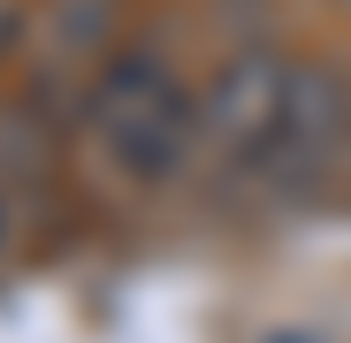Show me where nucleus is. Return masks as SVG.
<instances>
[{"instance_id": "4", "label": "nucleus", "mask_w": 351, "mask_h": 343, "mask_svg": "<svg viewBox=\"0 0 351 343\" xmlns=\"http://www.w3.org/2000/svg\"><path fill=\"white\" fill-rule=\"evenodd\" d=\"M8 244H16V206L0 199V252H8Z\"/></svg>"}, {"instance_id": "1", "label": "nucleus", "mask_w": 351, "mask_h": 343, "mask_svg": "<svg viewBox=\"0 0 351 343\" xmlns=\"http://www.w3.org/2000/svg\"><path fill=\"white\" fill-rule=\"evenodd\" d=\"M191 123H199V99L176 84V69L160 53L130 46L99 69L92 99H84V130H92V153L107 176L123 183H168L184 168V145H191Z\"/></svg>"}, {"instance_id": "2", "label": "nucleus", "mask_w": 351, "mask_h": 343, "mask_svg": "<svg viewBox=\"0 0 351 343\" xmlns=\"http://www.w3.org/2000/svg\"><path fill=\"white\" fill-rule=\"evenodd\" d=\"M290 69L282 53L267 46H245L206 77L199 92V130L229 153V160H267L275 153V130H282V107H290Z\"/></svg>"}, {"instance_id": "6", "label": "nucleus", "mask_w": 351, "mask_h": 343, "mask_svg": "<svg viewBox=\"0 0 351 343\" xmlns=\"http://www.w3.org/2000/svg\"><path fill=\"white\" fill-rule=\"evenodd\" d=\"M0 38H8V8H0Z\"/></svg>"}, {"instance_id": "7", "label": "nucleus", "mask_w": 351, "mask_h": 343, "mask_svg": "<svg viewBox=\"0 0 351 343\" xmlns=\"http://www.w3.org/2000/svg\"><path fill=\"white\" fill-rule=\"evenodd\" d=\"M343 8H351V0H343Z\"/></svg>"}, {"instance_id": "3", "label": "nucleus", "mask_w": 351, "mask_h": 343, "mask_svg": "<svg viewBox=\"0 0 351 343\" xmlns=\"http://www.w3.org/2000/svg\"><path fill=\"white\" fill-rule=\"evenodd\" d=\"M351 130V84L328 69V62H306V69H290V107H282V130H275V153L267 160H290V168H313L343 145Z\"/></svg>"}, {"instance_id": "5", "label": "nucleus", "mask_w": 351, "mask_h": 343, "mask_svg": "<svg viewBox=\"0 0 351 343\" xmlns=\"http://www.w3.org/2000/svg\"><path fill=\"white\" fill-rule=\"evenodd\" d=\"M260 343H321V335H298V328H275V335H260Z\"/></svg>"}]
</instances>
